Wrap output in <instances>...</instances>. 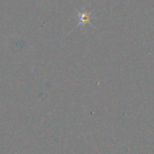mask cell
<instances>
[{"mask_svg":"<svg viewBox=\"0 0 154 154\" xmlns=\"http://www.w3.org/2000/svg\"><path fill=\"white\" fill-rule=\"evenodd\" d=\"M79 23L78 26L79 25H86L87 23H90L91 18H92V12H88L87 10H84L83 12H79Z\"/></svg>","mask_w":154,"mask_h":154,"instance_id":"1","label":"cell"}]
</instances>
